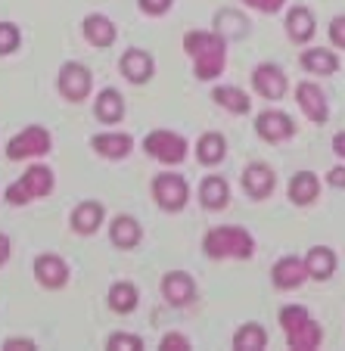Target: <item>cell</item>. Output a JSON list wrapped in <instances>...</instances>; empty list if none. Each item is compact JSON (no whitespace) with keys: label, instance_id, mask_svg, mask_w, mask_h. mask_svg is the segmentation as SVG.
<instances>
[{"label":"cell","instance_id":"cell-1","mask_svg":"<svg viewBox=\"0 0 345 351\" xmlns=\"http://www.w3.org/2000/svg\"><path fill=\"white\" fill-rule=\"evenodd\" d=\"M184 50L190 60L196 62V78L212 81L224 72L227 66V38L218 32H187L184 34Z\"/></svg>","mask_w":345,"mask_h":351},{"label":"cell","instance_id":"cell-2","mask_svg":"<svg viewBox=\"0 0 345 351\" xmlns=\"http://www.w3.org/2000/svg\"><path fill=\"white\" fill-rule=\"evenodd\" d=\"M280 326H283V332H286V345L296 351H311V348H318L320 339H324V330H320V324L308 314L305 305L280 308Z\"/></svg>","mask_w":345,"mask_h":351},{"label":"cell","instance_id":"cell-3","mask_svg":"<svg viewBox=\"0 0 345 351\" xmlns=\"http://www.w3.org/2000/svg\"><path fill=\"white\" fill-rule=\"evenodd\" d=\"M209 258H252L255 255V239L243 227H215L202 239Z\"/></svg>","mask_w":345,"mask_h":351},{"label":"cell","instance_id":"cell-4","mask_svg":"<svg viewBox=\"0 0 345 351\" xmlns=\"http://www.w3.org/2000/svg\"><path fill=\"white\" fill-rule=\"evenodd\" d=\"M53 190V171L47 165H32L16 184L7 186V202L10 206H25L34 196H47Z\"/></svg>","mask_w":345,"mask_h":351},{"label":"cell","instance_id":"cell-5","mask_svg":"<svg viewBox=\"0 0 345 351\" xmlns=\"http://www.w3.org/2000/svg\"><path fill=\"white\" fill-rule=\"evenodd\" d=\"M143 149L153 156V159L165 162V165H178V162L187 159V140L180 137V134H174V131H153V134H146Z\"/></svg>","mask_w":345,"mask_h":351},{"label":"cell","instance_id":"cell-6","mask_svg":"<svg viewBox=\"0 0 345 351\" xmlns=\"http://www.w3.org/2000/svg\"><path fill=\"white\" fill-rule=\"evenodd\" d=\"M44 153H50V131L40 125L25 128V131L16 134V137L7 143V156L13 162L32 159V156H44Z\"/></svg>","mask_w":345,"mask_h":351},{"label":"cell","instance_id":"cell-7","mask_svg":"<svg viewBox=\"0 0 345 351\" xmlns=\"http://www.w3.org/2000/svg\"><path fill=\"white\" fill-rule=\"evenodd\" d=\"M153 199L165 212H180L187 206V199H190V186L180 174H159L153 180Z\"/></svg>","mask_w":345,"mask_h":351},{"label":"cell","instance_id":"cell-8","mask_svg":"<svg viewBox=\"0 0 345 351\" xmlns=\"http://www.w3.org/2000/svg\"><path fill=\"white\" fill-rule=\"evenodd\" d=\"M56 87H60V93L66 99H72V103H81V99H87V93H91V87H93L91 69L81 66V62H66V66L60 69Z\"/></svg>","mask_w":345,"mask_h":351},{"label":"cell","instance_id":"cell-9","mask_svg":"<svg viewBox=\"0 0 345 351\" xmlns=\"http://www.w3.org/2000/svg\"><path fill=\"white\" fill-rule=\"evenodd\" d=\"M255 134H259L265 143H286V140L296 134V121L286 112H280V109H265V112L255 119Z\"/></svg>","mask_w":345,"mask_h":351},{"label":"cell","instance_id":"cell-10","mask_svg":"<svg viewBox=\"0 0 345 351\" xmlns=\"http://www.w3.org/2000/svg\"><path fill=\"white\" fill-rule=\"evenodd\" d=\"M34 277L44 289H62L69 283V265L60 258V255L47 252L34 258Z\"/></svg>","mask_w":345,"mask_h":351},{"label":"cell","instance_id":"cell-11","mask_svg":"<svg viewBox=\"0 0 345 351\" xmlns=\"http://www.w3.org/2000/svg\"><path fill=\"white\" fill-rule=\"evenodd\" d=\"M296 99H299V109L314 121V125H324V121L330 119V103H326L324 90H320L318 84L302 81V84L296 87Z\"/></svg>","mask_w":345,"mask_h":351},{"label":"cell","instance_id":"cell-12","mask_svg":"<svg viewBox=\"0 0 345 351\" xmlns=\"http://www.w3.org/2000/svg\"><path fill=\"white\" fill-rule=\"evenodd\" d=\"M162 295H165L168 305L184 308V305H190L193 295H196V283H193V277L187 271H171L162 277Z\"/></svg>","mask_w":345,"mask_h":351},{"label":"cell","instance_id":"cell-13","mask_svg":"<svg viewBox=\"0 0 345 351\" xmlns=\"http://www.w3.org/2000/svg\"><path fill=\"white\" fill-rule=\"evenodd\" d=\"M274 186H277V174H274L271 165H265V162H252V165H246V171H243V190L249 193L252 199L271 196Z\"/></svg>","mask_w":345,"mask_h":351},{"label":"cell","instance_id":"cell-14","mask_svg":"<svg viewBox=\"0 0 345 351\" xmlns=\"http://www.w3.org/2000/svg\"><path fill=\"white\" fill-rule=\"evenodd\" d=\"M252 87L265 99H280L286 93V75H283V69L274 66V62H261V66H255Z\"/></svg>","mask_w":345,"mask_h":351},{"label":"cell","instance_id":"cell-15","mask_svg":"<svg viewBox=\"0 0 345 351\" xmlns=\"http://www.w3.org/2000/svg\"><path fill=\"white\" fill-rule=\"evenodd\" d=\"M271 280L277 289H299L308 280V267H305V261L296 258V255H283V258L271 267Z\"/></svg>","mask_w":345,"mask_h":351},{"label":"cell","instance_id":"cell-16","mask_svg":"<svg viewBox=\"0 0 345 351\" xmlns=\"http://www.w3.org/2000/svg\"><path fill=\"white\" fill-rule=\"evenodd\" d=\"M153 69H156V62H153V56L146 53V50H128L125 56H121V75H125L131 84H143V81H150L153 78Z\"/></svg>","mask_w":345,"mask_h":351},{"label":"cell","instance_id":"cell-17","mask_svg":"<svg viewBox=\"0 0 345 351\" xmlns=\"http://www.w3.org/2000/svg\"><path fill=\"white\" fill-rule=\"evenodd\" d=\"M318 32V22H314V13L308 7H292L286 13V34H289L296 44H308Z\"/></svg>","mask_w":345,"mask_h":351},{"label":"cell","instance_id":"cell-18","mask_svg":"<svg viewBox=\"0 0 345 351\" xmlns=\"http://www.w3.org/2000/svg\"><path fill=\"white\" fill-rule=\"evenodd\" d=\"M103 218H106V208H103L100 202L87 199V202H81L72 212V230H78L81 237H91V233H97V227L103 224Z\"/></svg>","mask_w":345,"mask_h":351},{"label":"cell","instance_id":"cell-19","mask_svg":"<svg viewBox=\"0 0 345 351\" xmlns=\"http://www.w3.org/2000/svg\"><path fill=\"white\" fill-rule=\"evenodd\" d=\"M200 202L209 208V212L227 208V202H230V186H227V180L218 178V174H209V178L200 184Z\"/></svg>","mask_w":345,"mask_h":351},{"label":"cell","instance_id":"cell-20","mask_svg":"<svg viewBox=\"0 0 345 351\" xmlns=\"http://www.w3.org/2000/svg\"><path fill=\"white\" fill-rule=\"evenodd\" d=\"M91 146L97 149L100 156H106V159H125L128 153L134 149V137L131 134H97V137L91 140Z\"/></svg>","mask_w":345,"mask_h":351},{"label":"cell","instance_id":"cell-21","mask_svg":"<svg viewBox=\"0 0 345 351\" xmlns=\"http://www.w3.org/2000/svg\"><path fill=\"white\" fill-rule=\"evenodd\" d=\"M93 115L103 121V125H115L125 115V99H121L119 90L106 87V90L97 93V103H93Z\"/></svg>","mask_w":345,"mask_h":351},{"label":"cell","instance_id":"cell-22","mask_svg":"<svg viewBox=\"0 0 345 351\" xmlns=\"http://www.w3.org/2000/svg\"><path fill=\"white\" fill-rule=\"evenodd\" d=\"M84 38H87V44H93L97 50H103V47H112L115 44V25H112V19H106V16H100V13H91L84 19Z\"/></svg>","mask_w":345,"mask_h":351},{"label":"cell","instance_id":"cell-23","mask_svg":"<svg viewBox=\"0 0 345 351\" xmlns=\"http://www.w3.org/2000/svg\"><path fill=\"white\" fill-rule=\"evenodd\" d=\"M109 239H112L119 249H134V245L143 239V230H140L137 218H131V215H119V218L109 224Z\"/></svg>","mask_w":345,"mask_h":351},{"label":"cell","instance_id":"cell-24","mask_svg":"<svg viewBox=\"0 0 345 351\" xmlns=\"http://www.w3.org/2000/svg\"><path fill=\"white\" fill-rule=\"evenodd\" d=\"M320 193V180L314 171H299L292 174L289 180V199L296 202V206H311L314 199H318Z\"/></svg>","mask_w":345,"mask_h":351},{"label":"cell","instance_id":"cell-25","mask_svg":"<svg viewBox=\"0 0 345 351\" xmlns=\"http://www.w3.org/2000/svg\"><path fill=\"white\" fill-rule=\"evenodd\" d=\"M212 99L218 103L221 109H227V112H233V115H246L249 109H252V99H249V93L239 90V87H230V84L215 87Z\"/></svg>","mask_w":345,"mask_h":351},{"label":"cell","instance_id":"cell-26","mask_svg":"<svg viewBox=\"0 0 345 351\" xmlns=\"http://www.w3.org/2000/svg\"><path fill=\"white\" fill-rule=\"evenodd\" d=\"M305 267L311 280H330L336 271V252L326 249V245H314L311 252L305 255Z\"/></svg>","mask_w":345,"mask_h":351},{"label":"cell","instance_id":"cell-27","mask_svg":"<svg viewBox=\"0 0 345 351\" xmlns=\"http://www.w3.org/2000/svg\"><path fill=\"white\" fill-rule=\"evenodd\" d=\"M302 69L311 75H336L339 72V56L324 47H311L302 53Z\"/></svg>","mask_w":345,"mask_h":351},{"label":"cell","instance_id":"cell-28","mask_svg":"<svg viewBox=\"0 0 345 351\" xmlns=\"http://www.w3.org/2000/svg\"><path fill=\"white\" fill-rule=\"evenodd\" d=\"M140 295H137V286L128 283V280H121V283H112L109 286V308H112L115 314H131L134 308H137Z\"/></svg>","mask_w":345,"mask_h":351},{"label":"cell","instance_id":"cell-29","mask_svg":"<svg viewBox=\"0 0 345 351\" xmlns=\"http://www.w3.org/2000/svg\"><path fill=\"white\" fill-rule=\"evenodd\" d=\"M227 156V140L221 134H202L200 143H196V159L202 165H218Z\"/></svg>","mask_w":345,"mask_h":351},{"label":"cell","instance_id":"cell-30","mask_svg":"<svg viewBox=\"0 0 345 351\" xmlns=\"http://www.w3.org/2000/svg\"><path fill=\"white\" fill-rule=\"evenodd\" d=\"M267 345V332L259 324H243L233 332V348L237 351H261Z\"/></svg>","mask_w":345,"mask_h":351},{"label":"cell","instance_id":"cell-31","mask_svg":"<svg viewBox=\"0 0 345 351\" xmlns=\"http://www.w3.org/2000/svg\"><path fill=\"white\" fill-rule=\"evenodd\" d=\"M215 25H218L221 38H243V34H249V22L239 13H233V10H221L215 16Z\"/></svg>","mask_w":345,"mask_h":351},{"label":"cell","instance_id":"cell-32","mask_svg":"<svg viewBox=\"0 0 345 351\" xmlns=\"http://www.w3.org/2000/svg\"><path fill=\"white\" fill-rule=\"evenodd\" d=\"M22 40V32L13 25V22H0V56L13 53Z\"/></svg>","mask_w":345,"mask_h":351},{"label":"cell","instance_id":"cell-33","mask_svg":"<svg viewBox=\"0 0 345 351\" xmlns=\"http://www.w3.org/2000/svg\"><path fill=\"white\" fill-rule=\"evenodd\" d=\"M106 348H112V351H137V348H143V339L131 336V332H112V336L106 339Z\"/></svg>","mask_w":345,"mask_h":351},{"label":"cell","instance_id":"cell-34","mask_svg":"<svg viewBox=\"0 0 345 351\" xmlns=\"http://www.w3.org/2000/svg\"><path fill=\"white\" fill-rule=\"evenodd\" d=\"M246 7L259 10V13H280L286 7V0H243Z\"/></svg>","mask_w":345,"mask_h":351},{"label":"cell","instance_id":"cell-35","mask_svg":"<svg viewBox=\"0 0 345 351\" xmlns=\"http://www.w3.org/2000/svg\"><path fill=\"white\" fill-rule=\"evenodd\" d=\"M174 0H140V10H143L146 16H162L171 10Z\"/></svg>","mask_w":345,"mask_h":351},{"label":"cell","instance_id":"cell-36","mask_svg":"<svg viewBox=\"0 0 345 351\" xmlns=\"http://www.w3.org/2000/svg\"><path fill=\"white\" fill-rule=\"evenodd\" d=\"M162 348L165 351H187L190 348V339L180 336V332H168V336H162Z\"/></svg>","mask_w":345,"mask_h":351},{"label":"cell","instance_id":"cell-37","mask_svg":"<svg viewBox=\"0 0 345 351\" xmlns=\"http://www.w3.org/2000/svg\"><path fill=\"white\" fill-rule=\"evenodd\" d=\"M330 40L339 50H345V16H336V19L330 22Z\"/></svg>","mask_w":345,"mask_h":351},{"label":"cell","instance_id":"cell-38","mask_svg":"<svg viewBox=\"0 0 345 351\" xmlns=\"http://www.w3.org/2000/svg\"><path fill=\"white\" fill-rule=\"evenodd\" d=\"M32 348H34L32 339H19V336H13V339L3 342V351H32Z\"/></svg>","mask_w":345,"mask_h":351},{"label":"cell","instance_id":"cell-39","mask_svg":"<svg viewBox=\"0 0 345 351\" xmlns=\"http://www.w3.org/2000/svg\"><path fill=\"white\" fill-rule=\"evenodd\" d=\"M326 180H330V186H336V190H345V168H342V165L330 168V174H326Z\"/></svg>","mask_w":345,"mask_h":351},{"label":"cell","instance_id":"cell-40","mask_svg":"<svg viewBox=\"0 0 345 351\" xmlns=\"http://www.w3.org/2000/svg\"><path fill=\"white\" fill-rule=\"evenodd\" d=\"M10 261V237L7 233H0V267Z\"/></svg>","mask_w":345,"mask_h":351},{"label":"cell","instance_id":"cell-41","mask_svg":"<svg viewBox=\"0 0 345 351\" xmlns=\"http://www.w3.org/2000/svg\"><path fill=\"white\" fill-rule=\"evenodd\" d=\"M333 153H336L339 159H345V131H339L336 137H333Z\"/></svg>","mask_w":345,"mask_h":351}]
</instances>
